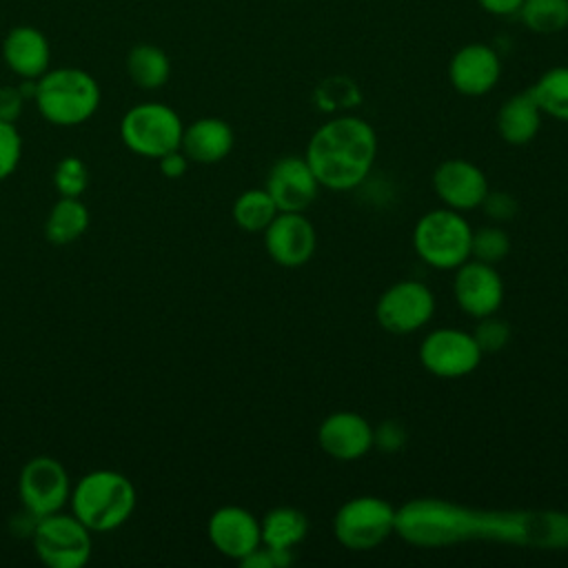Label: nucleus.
<instances>
[{
  "instance_id": "393cba45",
  "label": "nucleus",
  "mask_w": 568,
  "mask_h": 568,
  "mask_svg": "<svg viewBox=\"0 0 568 568\" xmlns=\"http://www.w3.org/2000/svg\"><path fill=\"white\" fill-rule=\"evenodd\" d=\"M231 215L242 231L260 233L277 215V206L266 193V189H248L235 197Z\"/></svg>"
},
{
  "instance_id": "f8f14e48",
  "label": "nucleus",
  "mask_w": 568,
  "mask_h": 568,
  "mask_svg": "<svg viewBox=\"0 0 568 568\" xmlns=\"http://www.w3.org/2000/svg\"><path fill=\"white\" fill-rule=\"evenodd\" d=\"M264 189L275 202L277 211L304 213V209L315 202L320 182L306 158L286 155L271 166Z\"/></svg>"
},
{
  "instance_id": "ddd939ff",
  "label": "nucleus",
  "mask_w": 568,
  "mask_h": 568,
  "mask_svg": "<svg viewBox=\"0 0 568 568\" xmlns=\"http://www.w3.org/2000/svg\"><path fill=\"white\" fill-rule=\"evenodd\" d=\"M453 293L464 313L484 320L501 306L504 284L493 264L466 260L455 268Z\"/></svg>"
},
{
  "instance_id": "cd10ccee",
  "label": "nucleus",
  "mask_w": 568,
  "mask_h": 568,
  "mask_svg": "<svg viewBox=\"0 0 568 568\" xmlns=\"http://www.w3.org/2000/svg\"><path fill=\"white\" fill-rule=\"evenodd\" d=\"M51 182L60 197H80L89 186V169L78 155H67L55 164Z\"/></svg>"
},
{
  "instance_id": "423d86ee",
  "label": "nucleus",
  "mask_w": 568,
  "mask_h": 568,
  "mask_svg": "<svg viewBox=\"0 0 568 568\" xmlns=\"http://www.w3.org/2000/svg\"><path fill=\"white\" fill-rule=\"evenodd\" d=\"M33 552L49 568H82L91 559V530L73 513L36 519Z\"/></svg>"
},
{
  "instance_id": "4be33fe9",
  "label": "nucleus",
  "mask_w": 568,
  "mask_h": 568,
  "mask_svg": "<svg viewBox=\"0 0 568 568\" xmlns=\"http://www.w3.org/2000/svg\"><path fill=\"white\" fill-rule=\"evenodd\" d=\"M260 530H262V546L275 552H288V548H293L306 537L308 519L297 508L280 506L264 515V519L260 521Z\"/></svg>"
},
{
  "instance_id": "5701e85b",
  "label": "nucleus",
  "mask_w": 568,
  "mask_h": 568,
  "mask_svg": "<svg viewBox=\"0 0 568 568\" xmlns=\"http://www.w3.org/2000/svg\"><path fill=\"white\" fill-rule=\"evenodd\" d=\"M91 215L80 197H60L44 220V237L51 244H71L84 235Z\"/></svg>"
},
{
  "instance_id": "a211bd4d",
  "label": "nucleus",
  "mask_w": 568,
  "mask_h": 568,
  "mask_svg": "<svg viewBox=\"0 0 568 568\" xmlns=\"http://www.w3.org/2000/svg\"><path fill=\"white\" fill-rule=\"evenodd\" d=\"M0 49L4 64L20 80H38L51 69V44L38 27H11Z\"/></svg>"
},
{
  "instance_id": "0eeeda50",
  "label": "nucleus",
  "mask_w": 568,
  "mask_h": 568,
  "mask_svg": "<svg viewBox=\"0 0 568 568\" xmlns=\"http://www.w3.org/2000/svg\"><path fill=\"white\" fill-rule=\"evenodd\" d=\"M395 526L397 515L393 506L373 495L348 499L333 519L335 537L348 550H371L379 546Z\"/></svg>"
},
{
  "instance_id": "7ed1b4c3",
  "label": "nucleus",
  "mask_w": 568,
  "mask_h": 568,
  "mask_svg": "<svg viewBox=\"0 0 568 568\" xmlns=\"http://www.w3.org/2000/svg\"><path fill=\"white\" fill-rule=\"evenodd\" d=\"M33 102L49 124L78 126L95 115L100 87L80 67H55L36 80Z\"/></svg>"
},
{
  "instance_id": "2f4dec72",
  "label": "nucleus",
  "mask_w": 568,
  "mask_h": 568,
  "mask_svg": "<svg viewBox=\"0 0 568 568\" xmlns=\"http://www.w3.org/2000/svg\"><path fill=\"white\" fill-rule=\"evenodd\" d=\"M24 102H27V98H24L20 84L18 87L16 84L0 87V120L16 124V120L22 115Z\"/></svg>"
},
{
  "instance_id": "dca6fc26",
  "label": "nucleus",
  "mask_w": 568,
  "mask_h": 568,
  "mask_svg": "<svg viewBox=\"0 0 568 568\" xmlns=\"http://www.w3.org/2000/svg\"><path fill=\"white\" fill-rule=\"evenodd\" d=\"M433 189L437 197L455 211H470L481 206L488 193V180L479 166L468 160H444L433 173Z\"/></svg>"
},
{
  "instance_id": "2eb2a0df",
  "label": "nucleus",
  "mask_w": 568,
  "mask_h": 568,
  "mask_svg": "<svg viewBox=\"0 0 568 568\" xmlns=\"http://www.w3.org/2000/svg\"><path fill=\"white\" fill-rule=\"evenodd\" d=\"M501 73L499 55L484 42H470L455 51L448 64V80L453 89L468 98H479L493 91Z\"/></svg>"
},
{
  "instance_id": "f3484780",
  "label": "nucleus",
  "mask_w": 568,
  "mask_h": 568,
  "mask_svg": "<svg viewBox=\"0 0 568 568\" xmlns=\"http://www.w3.org/2000/svg\"><path fill=\"white\" fill-rule=\"evenodd\" d=\"M320 448L339 462L359 459L375 444V433L371 424L351 410H337L328 415L317 428Z\"/></svg>"
},
{
  "instance_id": "bb28decb",
  "label": "nucleus",
  "mask_w": 568,
  "mask_h": 568,
  "mask_svg": "<svg viewBox=\"0 0 568 568\" xmlns=\"http://www.w3.org/2000/svg\"><path fill=\"white\" fill-rule=\"evenodd\" d=\"M313 100L322 111L335 113V111L357 106L362 102V93H359L357 84L351 78L333 75V78H326L317 84V89L313 93Z\"/></svg>"
},
{
  "instance_id": "c85d7f7f",
  "label": "nucleus",
  "mask_w": 568,
  "mask_h": 568,
  "mask_svg": "<svg viewBox=\"0 0 568 568\" xmlns=\"http://www.w3.org/2000/svg\"><path fill=\"white\" fill-rule=\"evenodd\" d=\"M508 251H510V240H508L506 231H501L499 226H484L479 231H473L470 255H475V260L495 264V262L504 260L508 255Z\"/></svg>"
},
{
  "instance_id": "412c9836",
  "label": "nucleus",
  "mask_w": 568,
  "mask_h": 568,
  "mask_svg": "<svg viewBox=\"0 0 568 568\" xmlns=\"http://www.w3.org/2000/svg\"><path fill=\"white\" fill-rule=\"evenodd\" d=\"M124 69L129 80L144 91H155L169 82L171 60L164 49L151 42H138L129 49Z\"/></svg>"
},
{
  "instance_id": "4468645a",
  "label": "nucleus",
  "mask_w": 568,
  "mask_h": 568,
  "mask_svg": "<svg viewBox=\"0 0 568 568\" xmlns=\"http://www.w3.org/2000/svg\"><path fill=\"white\" fill-rule=\"evenodd\" d=\"M206 535L220 555L237 561L262 546L260 521L242 506H222L213 510L206 521Z\"/></svg>"
},
{
  "instance_id": "f257e3e1",
  "label": "nucleus",
  "mask_w": 568,
  "mask_h": 568,
  "mask_svg": "<svg viewBox=\"0 0 568 568\" xmlns=\"http://www.w3.org/2000/svg\"><path fill=\"white\" fill-rule=\"evenodd\" d=\"M377 155L373 126L357 115H337L324 122L306 144V162L320 186L348 191L364 182Z\"/></svg>"
},
{
  "instance_id": "39448f33",
  "label": "nucleus",
  "mask_w": 568,
  "mask_h": 568,
  "mask_svg": "<svg viewBox=\"0 0 568 568\" xmlns=\"http://www.w3.org/2000/svg\"><path fill=\"white\" fill-rule=\"evenodd\" d=\"M182 131L184 124L178 111L164 102L133 104L120 120L122 144L131 153L153 160L180 149Z\"/></svg>"
},
{
  "instance_id": "1a4fd4ad",
  "label": "nucleus",
  "mask_w": 568,
  "mask_h": 568,
  "mask_svg": "<svg viewBox=\"0 0 568 568\" xmlns=\"http://www.w3.org/2000/svg\"><path fill=\"white\" fill-rule=\"evenodd\" d=\"M435 313V297L430 288L417 280H402L390 284L375 304L379 326L393 335H406L424 324Z\"/></svg>"
},
{
  "instance_id": "c756f323",
  "label": "nucleus",
  "mask_w": 568,
  "mask_h": 568,
  "mask_svg": "<svg viewBox=\"0 0 568 568\" xmlns=\"http://www.w3.org/2000/svg\"><path fill=\"white\" fill-rule=\"evenodd\" d=\"M22 138L11 122L0 120V182L7 180L20 164Z\"/></svg>"
},
{
  "instance_id": "7c9ffc66",
  "label": "nucleus",
  "mask_w": 568,
  "mask_h": 568,
  "mask_svg": "<svg viewBox=\"0 0 568 568\" xmlns=\"http://www.w3.org/2000/svg\"><path fill=\"white\" fill-rule=\"evenodd\" d=\"M508 335H510L508 326H506L504 322L495 320L493 315L484 317V322H481V324L477 326V331H475V339H477L481 353H484V351H488V353L499 351V348L508 342Z\"/></svg>"
},
{
  "instance_id": "20e7f679",
  "label": "nucleus",
  "mask_w": 568,
  "mask_h": 568,
  "mask_svg": "<svg viewBox=\"0 0 568 568\" xmlns=\"http://www.w3.org/2000/svg\"><path fill=\"white\" fill-rule=\"evenodd\" d=\"M473 229L455 209H433L424 213L413 231L415 253L433 268L453 271L470 257Z\"/></svg>"
},
{
  "instance_id": "b1692460",
  "label": "nucleus",
  "mask_w": 568,
  "mask_h": 568,
  "mask_svg": "<svg viewBox=\"0 0 568 568\" xmlns=\"http://www.w3.org/2000/svg\"><path fill=\"white\" fill-rule=\"evenodd\" d=\"M541 113L568 122V67H552L528 89Z\"/></svg>"
},
{
  "instance_id": "9b49d317",
  "label": "nucleus",
  "mask_w": 568,
  "mask_h": 568,
  "mask_svg": "<svg viewBox=\"0 0 568 568\" xmlns=\"http://www.w3.org/2000/svg\"><path fill=\"white\" fill-rule=\"evenodd\" d=\"M262 233L268 257L280 266L297 268L315 253V229L302 213L277 211Z\"/></svg>"
},
{
  "instance_id": "6e6552de",
  "label": "nucleus",
  "mask_w": 568,
  "mask_h": 568,
  "mask_svg": "<svg viewBox=\"0 0 568 568\" xmlns=\"http://www.w3.org/2000/svg\"><path fill=\"white\" fill-rule=\"evenodd\" d=\"M18 495L33 521L60 513L71 497L67 468L51 455L31 457L20 470Z\"/></svg>"
},
{
  "instance_id": "a878e982",
  "label": "nucleus",
  "mask_w": 568,
  "mask_h": 568,
  "mask_svg": "<svg viewBox=\"0 0 568 568\" xmlns=\"http://www.w3.org/2000/svg\"><path fill=\"white\" fill-rule=\"evenodd\" d=\"M517 16L535 33H559L568 27V0H524Z\"/></svg>"
},
{
  "instance_id": "f704fd0d",
  "label": "nucleus",
  "mask_w": 568,
  "mask_h": 568,
  "mask_svg": "<svg viewBox=\"0 0 568 568\" xmlns=\"http://www.w3.org/2000/svg\"><path fill=\"white\" fill-rule=\"evenodd\" d=\"M524 0H477V4L493 16H515Z\"/></svg>"
},
{
  "instance_id": "6ab92c4d",
  "label": "nucleus",
  "mask_w": 568,
  "mask_h": 568,
  "mask_svg": "<svg viewBox=\"0 0 568 568\" xmlns=\"http://www.w3.org/2000/svg\"><path fill=\"white\" fill-rule=\"evenodd\" d=\"M233 149V129L222 118H197L182 131L180 151L189 162L217 164Z\"/></svg>"
},
{
  "instance_id": "f03ea898",
  "label": "nucleus",
  "mask_w": 568,
  "mask_h": 568,
  "mask_svg": "<svg viewBox=\"0 0 568 568\" xmlns=\"http://www.w3.org/2000/svg\"><path fill=\"white\" fill-rule=\"evenodd\" d=\"M135 486L111 468H98L82 475L71 486V513L91 530L109 532L120 528L135 510Z\"/></svg>"
},
{
  "instance_id": "473e14b6",
  "label": "nucleus",
  "mask_w": 568,
  "mask_h": 568,
  "mask_svg": "<svg viewBox=\"0 0 568 568\" xmlns=\"http://www.w3.org/2000/svg\"><path fill=\"white\" fill-rule=\"evenodd\" d=\"M486 215L495 217V220H510L517 211V202L508 195V193H486L484 202H481Z\"/></svg>"
},
{
  "instance_id": "aec40b11",
  "label": "nucleus",
  "mask_w": 568,
  "mask_h": 568,
  "mask_svg": "<svg viewBox=\"0 0 568 568\" xmlns=\"http://www.w3.org/2000/svg\"><path fill=\"white\" fill-rule=\"evenodd\" d=\"M541 126V111L530 91L510 95L497 111V131L513 146L528 144Z\"/></svg>"
},
{
  "instance_id": "72a5a7b5",
  "label": "nucleus",
  "mask_w": 568,
  "mask_h": 568,
  "mask_svg": "<svg viewBox=\"0 0 568 568\" xmlns=\"http://www.w3.org/2000/svg\"><path fill=\"white\" fill-rule=\"evenodd\" d=\"M158 166H160V173H162L164 178L178 180V178H182V175L186 173V169H189V158H186L180 149H175V151H169V153L160 155V158H158Z\"/></svg>"
},
{
  "instance_id": "9d476101",
  "label": "nucleus",
  "mask_w": 568,
  "mask_h": 568,
  "mask_svg": "<svg viewBox=\"0 0 568 568\" xmlns=\"http://www.w3.org/2000/svg\"><path fill=\"white\" fill-rule=\"evenodd\" d=\"M422 366L446 379L473 373L481 362V348L475 335L459 328H437L428 333L419 346Z\"/></svg>"
}]
</instances>
